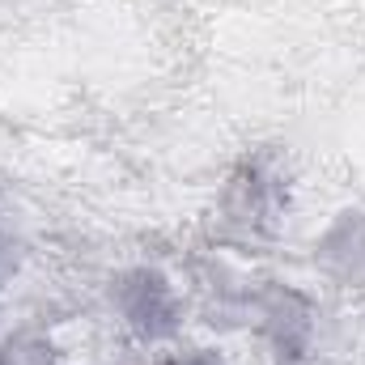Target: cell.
<instances>
[{"mask_svg":"<svg viewBox=\"0 0 365 365\" xmlns=\"http://www.w3.org/2000/svg\"><path fill=\"white\" fill-rule=\"evenodd\" d=\"M0 327H4V302H0Z\"/></svg>","mask_w":365,"mask_h":365,"instance_id":"ba28073f","label":"cell"},{"mask_svg":"<svg viewBox=\"0 0 365 365\" xmlns=\"http://www.w3.org/2000/svg\"><path fill=\"white\" fill-rule=\"evenodd\" d=\"M140 365H234V361H230L225 349H217V344H208V340H187V336H182V340L166 344V349L145 353Z\"/></svg>","mask_w":365,"mask_h":365,"instance_id":"5b68a950","label":"cell"},{"mask_svg":"<svg viewBox=\"0 0 365 365\" xmlns=\"http://www.w3.org/2000/svg\"><path fill=\"white\" fill-rule=\"evenodd\" d=\"M34 365H77V361H56V357H47V361H34Z\"/></svg>","mask_w":365,"mask_h":365,"instance_id":"52a82bcc","label":"cell"},{"mask_svg":"<svg viewBox=\"0 0 365 365\" xmlns=\"http://www.w3.org/2000/svg\"><path fill=\"white\" fill-rule=\"evenodd\" d=\"M310 264L336 289H365V204H340L310 238Z\"/></svg>","mask_w":365,"mask_h":365,"instance_id":"277c9868","label":"cell"},{"mask_svg":"<svg viewBox=\"0 0 365 365\" xmlns=\"http://www.w3.org/2000/svg\"><path fill=\"white\" fill-rule=\"evenodd\" d=\"M102 314L140 353L166 349L187 336L195 314L191 284L162 259H128L102 280Z\"/></svg>","mask_w":365,"mask_h":365,"instance_id":"6da1fadb","label":"cell"},{"mask_svg":"<svg viewBox=\"0 0 365 365\" xmlns=\"http://www.w3.org/2000/svg\"><path fill=\"white\" fill-rule=\"evenodd\" d=\"M293 195H297V179L289 153L268 145L247 149L217 187V221L225 234L242 242L272 238L293 212Z\"/></svg>","mask_w":365,"mask_h":365,"instance_id":"7a4b0ae2","label":"cell"},{"mask_svg":"<svg viewBox=\"0 0 365 365\" xmlns=\"http://www.w3.org/2000/svg\"><path fill=\"white\" fill-rule=\"evenodd\" d=\"M21 268V247H17V238H13V225L0 217V293H4V284L17 276Z\"/></svg>","mask_w":365,"mask_h":365,"instance_id":"8992f818","label":"cell"},{"mask_svg":"<svg viewBox=\"0 0 365 365\" xmlns=\"http://www.w3.org/2000/svg\"><path fill=\"white\" fill-rule=\"evenodd\" d=\"M251 323L276 361H306L314 349V306L289 284H268L251 293Z\"/></svg>","mask_w":365,"mask_h":365,"instance_id":"3957f363","label":"cell"}]
</instances>
